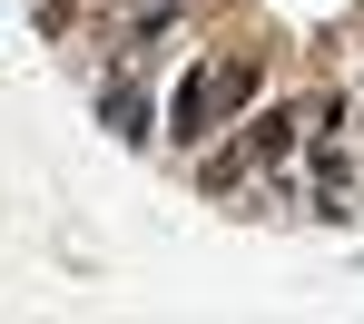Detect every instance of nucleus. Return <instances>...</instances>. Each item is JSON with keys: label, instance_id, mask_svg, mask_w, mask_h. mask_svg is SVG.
I'll return each mask as SVG.
<instances>
[{"label": "nucleus", "instance_id": "nucleus-1", "mask_svg": "<svg viewBox=\"0 0 364 324\" xmlns=\"http://www.w3.org/2000/svg\"><path fill=\"white\" fill-rule=\"evenodd\" d=\"M256 79H266V60H256V50H237L227 69H187L178 99H168V138H207V128H227L246 99H256Z\"/></svg>", "mask_w": 364, "mask_h": 324}, {"label": "nucleus", "instance_id": "nucleus-2", "mask_svg": "<svg viewBox=\"0 0 364 324\" xmlns=\"http://www.w3.org/2000/svg\"><path fill=\"white\" fill-rule=\"evenodd\" d=\"M286 147H296V108H256V118H246V128L197 167V187H207V196H237L246 177H256V167H276Z\"/></svg>", "mask_w": 364, "mask_h": 324}, {"label": "nucleus", "instance_id": "nucleus-3", "mask_svg": "<svg viewBox=\"0 0 364 324\" xmlns=\"http://www.w3.org/2000/svg\"><path fill=\"white\" fill-rule=\"evenodd\" d=\"M99 128L119 138V147H148V138H158V118H148V99H138L128 79H109V89H99Z\"/></svg>", "mask_w": 364, "mask_h": 324}]
</instances>
